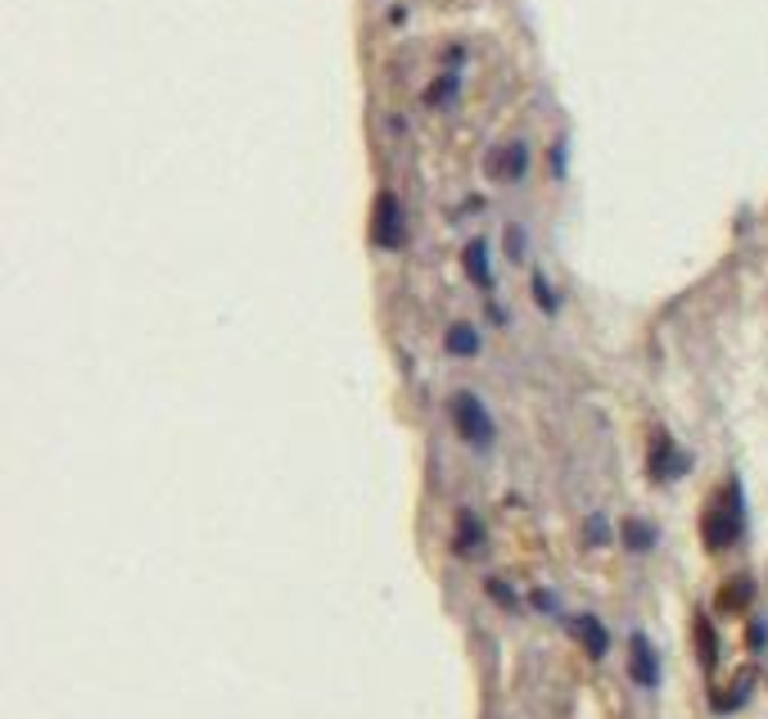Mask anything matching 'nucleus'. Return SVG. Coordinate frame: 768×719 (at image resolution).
<instances>
[{"mask_svg":"<svg viewBox=\"0 0 768 719\" xmlns=\"http://www.w3.org/2000/svg\"><path fill=\"white\" fill-rule=\"evenodd\" d=\"M746 529V498H742V485L736 479H728V485L710 498V507H705V521H700V538L710 552H723L732 548L736 538H742Z\"/></svg>","mask_w":768,"mask_h":719,"instance_id":"1","label":"nucleus"},{"mask_svg":"<svg viewBox=\"0 0 768 719\" xmlns=\"http://www.w3.org/2000/svg\"><path fill=\"white\" fill-rule=\"evenodd\" d=\"M448 412H452V426H456V435L466 439V443H475V448H493L498 426H493V416H488V407L471 394V389H461V394H452Z\"/></svg>","mask_w":768,"mask_h":719,"instance_id":"2","label":"nucleus"},{"mask_svg":"<svg viewBox=\"0 0 768 719\" xmlns=\"http://www.w3.org/2000/svg\"><path fill=\"white\" fill-rule=\"evenodd\" d=\"M403 235H407L403 204H398L393 191H380L376 195V214H371V240H376L380 249H398V245H403Z\"/></svg>","mask_w":768,"mask_h":719,"instance_id":"3","label":"nucleus"},{"mask_svg":"<svg viewBox=\"0 0 768 719\" xmlns=\"http://www.w3.org/2000/svg\"><path fill=\"white\" fill-rule=\"evenodd\" d=\"M525 168H529V149H525V141L498 145L493 155H488V176H493V182H520V176H525Z\"/></svg>","mask_w":768,"mask_h":719,"instance_id":"4","label":"nucleus"},{"mask_svg":"<svg viewBox=\"0 0 768 719\" xmlns=\"http://www.w3.org/2000/svg\"><path fill=\"white\" fill-rule=\"evenodd\" d=\"M629 674L637 687H656L660 683V661H656V647L647 634H633L629 638Z\"/></svg>","mask_w":768,"mask_h":719,"instance_id":"5","label":"nucleus"},{"mask_svg":"<svg viewBox=\"0 0 768 719\" xmlns=\"http://www.w3.org/2000/svg\"><path fill=\"white\" fill-rule=\"evenodd\" d=\"M687 466H692V458H687V453H679L669 435H656V443H651V479L669 485V479H679Z\"/></svg>","mask_w":768,"mask_h":719,"instance_id":"6","label":"nucleus"},{"mask_svg":"<svg viewBox=\"0 0 768 719\" xmlns=\"http://www.w3.org/2000/svg\"><path fill=\"white\" fill-rule=\"evenodd\" d=\"M570 629H574V638H578L583 647H588L593 661H601V656L610 651V634H606V624H601L597 616H574Z\"/></svg>","mask_w":768,"mask_h":719,"instance_id":"7","label":"nucleus"},{"mask_svg":"<svg viewBox=\"0 0 768 719\" xmlns=\"http://www.w3.org/2000/svg\"><path fill=\"white\" fill-rule=\"evenodd\" d=\"M461 258H466V272H471V281H475L479 290L493 285V267H488V245H484V240H471Z\"/></svg>","mask_w":768,"mask_h":719,"instance_id":"8","label":"nucleus"},{"mask_svg":"<svg viewBox=\"0 0 768 719\" xmlns=\"http://www.w3.org/2000/svg\"><path fill=\"white\" fill-rule=\"evenodd\" d=\"M751 687H755V674H751V670H742V674L732 679L728 693H715V710H719V715H728V710H742V706H746V697H751Z\"/></svg>","mask_w":768,"mask_h":719,"instance_id":"9","label":"nucleus"},{"mask_svg":"<svg viewBox=\"0 0 768 719\" xmlns=\"http://www.w3.org/2000/svg\"><path fill=\"white\" fill-rule=\"evenodd\" d=\"M479 544H484V525L475 521V512H461V516H456V538H452V548H456L461 557H471Z\"/></svg>","mask_w":768,"mask_h":719,"instance_id":"10","label":"nucleus"},{"mask_svg":"<svg viewBox=\"0 0 768 719\" xmlns=\"http://www.w3.org/2000/svg\"><path fill=\"white\" fill-rule=\"evenodd\" d=\"M692 634H696V647H700V666H705V670H715V666H719V638H715L710 620L696 616V620H692Z\"/></svg>","mask_w":768,"mask_h":719,"instance_id":"11","label":"nucleus"},{"mask_svg":"<svg viewBox=\"0 0 768 719\" xmlns=\"http://www.w3.org/2000/svg\"><path fill=\"white\" fill-rule=\"evenodd\" d=\"M751 597H755V584H751L746 575H736V580L723 584V593H719V611H746Z\"/></svg>","mask_w":768,"mask_h":719,"instance_id":"12","label":"nucleus"},{"mask_svg":"<svg viewBox=\"0 0 768 719\" xmlns=\"http://www.w3.org/2000/svg\"><path fill=\"white\" fill-rule=\"evenodd\" d=\"M443 344H448V353H456V357H475V353H479V331H475V326H466V321H456Z\"/></svg>","mask_w":768,"mask_h":719,"instance_id":"13","label":"nucleus"},{"mask_svg":"<svg viewBox=\"0 0 768 719\" xmlns=\"http://www.w3.org/2000/svg\"><path fill=\"white\" fill-rule=\"evenodd\" d=\"M624 544H629L633 552H647V548H656V529H651L647 521H629V525H624Z\"/></svg>","mask_w":768,"mask_h":719,"instance_id":"14","label":"nucleus"},{"mask_svg":"<svg viewBox=\"0 0 768 719\" xmlns=\"http://www.w3.org/2000/svg\"><path fill=\"white\" fill-rule=\"evenodd\" d=\"M452 96H456V77H439V82L425 92L429 105H452Z\"/></svg>","mask_w":768,"mask_h":719,"instance_id":"15","label":"nucleus"},{"mask_svg":"<svg viewBox=\"0 0 768 719\" xmlns=\"http://www.w3.org/2000/svg\"><path fill=\"white\" fill-rule=\"evenodd\" d=\"M534 298H538L543 313H557V290H551L543 277H534Z\"/></svg>","mask_w":768,"mask_h":719,"instance_id":"16","label":"nucleus"},{"mask_svg":"<svg viewBox=\"0 0 768 719\" xmlns=\"http://www.w3.org/2000/svg\"><path fill=\"white\" fill-rule=\"evenodd\" d=\"M488 597H493V602H502V607H515V593H511L502 580H488Z\"/></svg>","mask_w":768,"mask_h":719,"instance_id":"17","label":"nucleus"},{"mask_svg":"<svg viewBox=\"0 0 768 719\" xmlns=\"http://www.w3.org/2000/svg\"><path fill=\"white\" fill-rule=\"evenodd\" d=\"M764 643H768V624H764V620H755V624H751V647L759 651Z\"/></svg>","mask_w":768,"mask_h":719,"instance_id":"18","label":"nucleus"},{"mask_svg":"<svg viewBox=\"0 0 768 719\" xmlns=\"http://www.w3.org/2000/svg\"><path fill=\"white\" fill-rule=\"evenodd\" d=\"M534 607L538 611H557V597H551V593H534Z\"/></svg>","mask_w":768,"mask_h":719,"instance_id":"19","label":"nucleus"},{"mask_svg":"<svg viewBox=\"0 0 768 719\" xmlns=\"http://www.w3.org/2000/svg\"><path fill=\"white\" fill-rule=\"evenodd\" d=\"M588 534H593V544H601V538H606V521H593Z\"/></svg>","mask_w":768,"mask_h":719,"instance_id":"20","label":"nucleus"}]
</instances>
